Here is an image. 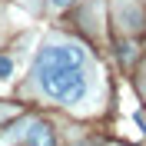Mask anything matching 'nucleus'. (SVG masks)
Here are the masks:
<instances>
[{
  "mask_svg": "<svg viewBox=\"0 0 146 146\" xmlns=\"http://www.w3.org/2000/svg\"><path fill=\"white\" fill-rule=\"evenodd\" d=\"M103 73L100 66L93 70V63L83 66H46L36 63L33 76H30V86H33L40 96L53 100L56 106L76 110V113H93L100 110V93H103Z\"/></svg>",
  "mask_w": 146,
  "mask_h": 146,
  "instance_id": "obj_1",
  "label": "nucleus"
},
{
  "mask_svg": "<svg viewBox=\"0 0 146 146\" xmlns=\"http://www.w3.org/2000/svg\"><path fill=\"white\" fill-rule=\"evenodd\" d=\"M36 63H46V66H83V63H90V53H86L83 43L53 33L50 40H43L40 53H36Z\"/></svg>",
  "mask_w": 146,
  "mask_h": 146,
  "instance_id": "obj_2",
  "label": "nucleus"
},
{
  "mask_svg": "<svg viewBox=\"0 0 146 146\" xmlns=\"http://www.w3.org/2000/svg\"><path fill=\"white\" fill-rule=\"evenodd\" d=\"M0 143H33V146L53 143V129H50V123L36 116H23L20 123L10 126V133H0Z\"/></svg>",
  "mask_w": 146,
  "mask_h": 146,
  "instance_id": "obj_3",
  "label": "nucleus"
},
{
  "mask_svg": "<svg viewBox=\"0 0 146 146\" xmlns=\"http://www.w3.org/2000/svg\"><path fill=\"white\" fill-rule=\"evenodd\" d=\"M113 20H116V27L123 30V33H136L146 23L143 7H139L136 0H116V3H113Z\"/></svg>",
  "mask_w": 146,
  "mask_h": 146,
  "instance_id": "obj_4",
  "label": "nucleus"
},
{
  "mask_svg": "<svg viewBox=\"0 0 146 146\" xmlns=\"http://www.w3.org/2000/svg\"><path fill=\"white\" fill-rule=\"evenodd\" d=\"M13 70H17V63H13V56H10V53H0V86H7V83H10Z\"/></svg>",
  "mask_w": 146,
  "mask_h": 146,
  "instance_id": "obj_5",
  "label": "nucleus"
},
{
  "mask_svg": "<svg viewBox=\"0 0 146 146\" xmlns=\"http://www.w3.org/2000/svg\"><path fill=\"white\" fill-rule=\"evenodd\" d=\"M70 3H73V0H46V7H50V10H66Z\"/></svg>",
  "mask_w": 146,
  "mask_h": 146,
  "instance_id": "obj_6",
  "label": "nucleus"
},
{
  "mask_svg": "<svg viewBox=\"0 0 146 146\" xmlns=\"http://www.w3.org/2000/svg\"><path fill=\"white\" fill-rule=\"evenodd\" d=\"M10 113H13V106H0V119H3V116H10Z\"/></svg>",
  "mask_w": 146,
  "mask_h": 146,
  "instance_id": "obj_7",
  "label": "nucleus"
},
{
  "mask_svg": "<svg viewBox=\"0 0 146 146\" xmlns=\"http://www.w3.org/2000/svg\"><path fill=\"white\" fill-rule=\"evenodd\" d=\"M23 3H27V7H36V0H23Z\"/></svg>",
  "mask_w": 146,
  "mask_h": 146,
  "instance_id": "obj_8",
  "label": "nucleus"
}]
</instances>
